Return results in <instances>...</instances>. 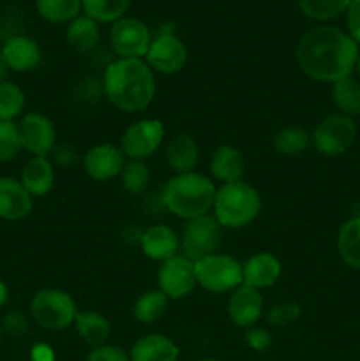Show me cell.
Segmentation results:
<instances>
[{
  "label": "cell",
  "mask_w": 360,
  "mask_h": 361,
  "mask_svg": "<svg viewBox=\"0 0 360 361\" xmlns=\"http://www.w3.org/2000/svg\"><path fill=\"white\" fill-rule=\"evenodd\" d=\"M359 46L341 28L323 25L302 35L296 46V62L311 80L335 83L352 76L359 60Z\"/></svg>",
  "instance_id": "1"
},
{
  "label": "cell",
  "mask_w": 360,
  "mask_h": 361,
  "mask_svg": "<svg viewBox=\"0 0 360 361\" xmlns=\"http://www.w3.org/2000/svg\"><path fill=\"white\" fill-rule=\"evenodd\" d=\"M102 90L115 108L143 111L155 97L154 71L143 59H119L106 67Z\"/></svg>",
  "instance_id": "2"
},
{
  "label": "cell",
  "mask_w": 360,
  "mask_h": 361,
  "mask_svg": "<svg viewBox=\"0 0 360 361\" xmlns=\"http://www.w3.org/2000/svg\"><path fill=\"white\" fill-rule=\"evenodd\" d=\"M215 185L208 176L191 171L175 175L166 182L161 203L169 214L184 221L203 217L214 207Z\"/></svg>",
  "instance_id": "3"
},
{
  "label": "cell",
  "mask_w": 360,
  "mask_h": 361,
  "mask_svg": "<svg viewBox=\"0 0 360 361\" xmlns=\"http://www.w3.org/2000/svg\"><path fill=\"white\" fill-rule=\"evenodd\" d=\"M214 217L222 229H240L249 226L261 210V196L253 185L242 182L222 183L215 190Z\"/></svg>",
  "instance_id": "4"
},
{
  "label": "cell",
  "mask_w": 360,
  "mask_h": 361,
  "mask_svg": "<svg viewBox=\"0 0 360 361\" xmlns=\"http://www.w3.org/2000/svg\"><path fill=\"white\" fill-rule=\"evenodd\" d=\"M30 316L41 328L60 331L74 324L78 316L76 302L62 289H41L30 300Z\"/></svg>",
  "instance_id": "5"
},
{
  "label": "cell",
  "mask_w": 360,
  "mask_h": 361,
  "mask_svg": "<svg viewBox=\"0 0 360 361\" xmlns=\"http://www.w3.org/2000/svg\"><path fill=\"white\" fill-rule=\"evenodd\" d=\"M196 282L207 291L222 295L244 284L242 263L228 254L215 252L194 263Z\"/></svg>",
  "instance_id": "6"
},
{
  "label": "cell",
  "mask_w": 360,
  "mask_h": 361,
  "mask_svg": "<svg viewBox=\"0 0 360 361\" xmlns=\"http://www.w3.org/2000/svg\"><path fill=\"white\" fill-rule=\"evenodd\" d=\"M222 226L219 224L214 215L207 214L203 217L187 221L180 236V250L182 256L193 263L203 257L215 254L221 247Z\"/></svg>",
  "instance_id": "7"
},
{
  "label": "cell",
  "mask_w": 360,
  "mask_h": 361,
  "mask_svg": "<svg viewBox=\"0 0 360 361\" xmlns=\"http://www.w3.org/2000/svg\"><path fill=\"white\" fill-rule=\"evenodd\" d=\"M356 140V123L349 116L335 113L314 127L311 145L327 157H337L348 152Z\"/></svg>",
  "instance_id": "8"
},
{
  "label": "cell",
  "mask_w": 360,
  "mask_h": 361,
  "mask_svg": "<svg viewBox=\"0 0 360 361\" xmlns=\"http://www.w3.org/2000/svg\"><path fill=\"white\" fill-rule=\"evenodd\" d=\"M164 140V126L157 118H143L131 123L122 134L120 150L129 161H145L152 157Z\"/></svg>",
  "instance_id": "9"
},
{
  "label": "cell",
  "mask_w": 360,
  "mask_h": 361,
  "mask_svg": "<svg viewBox=\"0 0 360 361\" xmlns=\"http://www.w3.org/2000/svg\"><path fill=\"white\" fill-rule=\"evenodd\" d=\"M109 41L119 59H145L152 44V35L143 21L124 16L113 23Z\"/></svg>",
  "instance_id": "10"
},
{
  "label": "cell",
  "mask_w": 360,
  "mask_h": 361,
  "mask_svg": "<svg viewBox=\"0 0 360 361\" xmlns=\"http://www.w3.org/2000/svg\"><path fill=\"white\" fill-rule=\"evenodd\" d=\"M194 263L182 254L162 261L157 270L159 291L164 293L169 300H180L191 295L196 286Z\"/></svg>",
  "instance_id": "11"
},
{
  "label": "cell",
  "mask_w": 360,
  "mask_h": 361,
  "mask_svg": "<svg viewBox=\"0 0 360 361\" xmlns=\"http://www.w3.org/2000/svg\"><path fill=\"white\" fill-rule=\"evenodd\" d=\"M21 148L32 157H48L56 145L55 123L42 113H27L18 122Z\"/></svg>",
  "instance_id": "12"
},
{
  "label": "cell",
  "mask_w": 360,
  "mask_h": 361,
  "mask_svg": "<svg viewBox=\"0 0 360 361\" xmlns=\"http://www.w3.org/2000/svg\"><path fill=\"white\" fill-rule=\"evenodd\" d=\"M145 62L152 71L161 74H176L187 62V48L173 34H161L152 39V44L145 55Z\"/></svg>",
  "instance_id": "13"
},
{
  "label": "cell",
  "mask_w": 360,
  "mask_h": 361,
  "mask_svg": "<svg viewBox=\"0 0 360 361\" xmlns=\"http://www.w3.org/2000/svg\"><path fill=\"white\" fill-rule=\"evenodd\" d=\"M124 164H126V155L120 147L112 143L95 145L83 155L85 173L95 182H108L120 176Z\"/></svg>",
  "instance_id": "14"
},
{
  "label": "cell",
  "mask_w": 360,
  "mask_h": 361,
  "mask_svg": "<svg viewBox=\"0 0 360 361\" xmlns=\"http://www.w3.org/2000/svg\"><path fill=\"white\" fill-rule=\"evenodd\" d=\"M263 296L258 289L239 286L228 300L229 321L239 328H253L263 316Z\"/></svg>",
  "instance_id": "15"
},
{
  "label": "cell",
  "mask_w": 360,
  "mask_h": 361,
  "mask_svg": "<svg viewBox=\"0 0 360 361\" xmlns=\"http://www.w3.org/2000/svg\"><path fill=\"white\" fill-rule=\"evenodd\" d=\"M7 69L14 73L34 71L41 62V48L27 35H13L0 48Z\"/></svg>",
  "instance_id": "16"
},
{
  "label": "cell",
  "mask_w": 360,
  "mask_h": 361,
  "mask_svg": "<svg viewBox=\"0 0 360 361\" xmlns=\"http://www.w3.org/2000/svg\"><path fill=\"white\" fill-rule=\"evenodd\" d=\"M32 207H34L32 196L21 185L20 180L0 176V219L21 221L30 215Z\"/></svg>",
  "instance_id": "17"
},
{
  "label": "cell",
  "mask_w": 360,
  "mask_h": 361,
  "mask_svg": "<svg viewBox=\"0 0 360 361\" xmlns=\"http://www.w3.org/2000/svg\"><path fill=\"white\" fill-rule=\"evenodd\" d=\"M281 271L282 264L279 257L272 252H258L242 264L244 284L258 291L272 288L281 277Z\"/></svg>",
  "instance_id": "18"
},
{
  "label": "cell",
  "mask_w": 360,
  "mask_h": 361,
  "mask_svg": "<svg viewBox=\"0 0 360 361\" xmlns=\"http://www.w3.org/2000/svg\"><path fill=\"white\" fill-rule=\"evenodd\" d=\"M140 247L148 259L162 263L179 254L180 238L169 226L154 224L141 231Z\"/></svg>",
  "instance_id": "19"
},
{
  "label": "cell",
  "mask_w": 360,
  "mask_h": 361,
  "mask_svg": "<svg viewBox=\"0 0 360 361\" xmlns=\"http://www.w3.org/2000/svg\"><path fill=\"white\" fill-rule=\"evenodd\" d=\"M179 345L161 334H148L138 338L129 351V361H179Z\"/></svg>",
  "instance_id": "20"
},
{
  "label": "cell",
  "mask_w": 360,
  "mask_h": 361,
  "mask_svg": "<svg viewBox=\"0 0 360 361\" xmlns=\"http://www.w3.org/2000/svg\"><path fill=\"white\" fill-rule=\"evenodd\" d=\"M164 157L172 171H175V175L194 171L198 161H200L196 140L187 133L176 134L166 145Z\"/></svg>",
  "instance_id": "21"
},
{
  "label": "cell",
  "mask_w": 360,
  "mask_h": 361,
  "mask_svg": "<svg viewBox=\"0 0 360 361\" xmlns=\"http://www.w3.org/2000/svg\"><path fill=\"white\" fill-rule=\"evenodd\" d=\"M21 185L32 197L46 196L55 183V168L48 157H30L20 175Z\"/></svg>",
  "instance_id": "22"
},
{
  "label": "cell",
  "mask_w": 360,
  "mask_h": 361,
  "mask_svg": "<svg viewBox=\"0 0 360 361\" xmlns=\"http://www.w3.org/2000/svg\"><path fill=\"white\" fill-rule=\"evenodd\" d=\"M244 168H246V162H244L242 152L233 145H221L215 148L210 157L212 176L221 183L242 180Z\"/></svg>",
  "instance_id": "23"
},
{
  "label": "cell",
  "mask_w": 360,
  "mask_h": 361,
  "mask_svg": "<svg viewBox=\"0 0 360 361\" xmlns=\"http://www.w3.org/2000/svg\"><path fill=\"white\" fill-rule=\"evenodd\" d=\"M74 328H76L81 341L90 348L108 344L109 335H112V323L108 321V317L94 312V310L78 312L76 319H74Z\"/></svg>",
  "instance_id": "24"
},
{
  "label": "cell",
  "mask_w": 360,
  "mask_h": 361,
  "mask_svg": "<svg viewBox=\"0 0 360 361\" xmlns=\"http://www.w3.org/2000/svg\"><path fill=\"white\" fill-rule=\"evenodd\" d=\"M66 39L69 42V46L73 49L80 53H88L99 44V39H101V34H99L97 21L88 18L87 14L83 16L74 18L73 21H69L66 32Z\"/></svg>",
  "instance_id": "25"
},
{
  "label": "cell",
  "mask_w": 360,
  "mask_h": 361,
  "mask_svg": "<svg viewBox=\"0 0 360 361\" xmlns=\"http://www.w3.org/2000/svg\"><path fill=\"white\" fill-rule=\"evenodd\" d=\"M337 252L349 268L360 271V215L348 219L341 226L337 235Z\"/></svg>",
  "instance_id": "26"
},
{
  "label": "cell",
  "mask_w": 360,
  "mask_h": 361,
  "mask_svg": "<svg viewBox=\"0 0 360 361\" xmlns=\"http://www.w3.org/2000/svg\"><path fill=\"white\" fill-rule=\"evenodd\" d=\"M332 102L341 115L355 118L360 115V81L348 76L332 83Z\"/></svg>",
  "instance_id": "27"
},
{
  "label": "cell",
  "mask_w": 360,
  "mask_h": 361,
  "mask_svg": "<svg viewBox=\"0 0 360 361\" xmlns=\"http://www.w3.org/2000/svg\"><path fill=\"white\" fill-rule=\"evenodd\" d=\"M274 150L284 157H299L311 147V134L304 127H282L272 140Z\"/></svg>",
  "instance_id": "28"
},
{
  "label": "cell",
  "mask_w": 360,
  "mask_h": 361,
  "mask_svg": "<svg viewBox=\"0 0 360 361\" xmlns=\"http://www.w3.org/2000/svg\"><path fill=\"white\" fill-rule=\"evenodd\" d=\"M169 298L159 289L143 293L133 305V316L138 323L152 324L161 319L162 314L168 309Z\"/></svg>",
  "instance_id": "29"
},
{
  "label": "cell",
  "mask_w": 360,
  "mask_h": 361,
  "mask_svg": "<svg viewBox=\"0 0 360 361\" xmlns=\"http://www.w3.org/2000/svg\"><path fill=\"white\" fill-rule=\"evenodd\" d=\"M35 9L49 23H67L80 16L81 0H35Z\"/></svg>",
  "instance_id": "30"
},
{
  "label": "cell",
  "mask_w": 360,
  "mask_h": 361,
  "mask_svg": "<svg viewBox=\"0 0 360 361\" xmlns=\"http://www.w3.org/2000/svg\"><path fill=\"white\" fill-rule=\"evenodd\" d=\"M131 6V0H81L85 14L97 23H109L124 18Z\"/></svg>",
  "instance_id": "31"
},
{
  "label": "cell",
  "mask_w": 360,
  "mask_h": 361,
  "mask_svg": "<svg viewBox=\"0 0 360 361\" xmlns=\"http://www.w3.org/2000/svg\"><path fill=\"white\" fill-rule=\"evenodd\" d=\"M120 185L131 196H141L150 185V169L145 161H129L120 171Z\"/></svg>",
  "instance_id": "32"
},
{
  "label": "cell",
  "mask_w": 360,
  "mask_h": 361,
  "mask_svg": "<svg viewBox=\"0 0 360 361\" xmlns=\"http://www.w3.org/2000/svg\"><path fill=\"white\" fill-rule=\"evenodd\" d=\"M300 11L307 18L316 21H327L346 13L352 0H300Z\"/></svg>",
  "instance_id": "33"
},
{
  "label": "cell",
  "mask_w": 360,
  "mask_h": 361,
  "mask_svg": "<svg viewBox=\"0 0 360 361\" xmlns=\"http://www.w3.org/2000/svg\"><path fill=\"white\" fill-rule=\"evenodd\" d=\"M25 92L16 83L4 81L0 83V120L14 122L25 108Z\"/></svg>",
  "instance_id": "34"
},
{
  "label": "cell",
  "mask_w": 360,
  "mask_h": 361,
  "mask_svg": "<svg viewBox=\"0 0 360 361\" xmlns=\"http://www.w3.org/2000/svg\"><path fill=\"white\" fill-rule=\"evenodd\" d=\"M23 150L18 133V123L11 120H0V162L13 161Z\"/></svg>",
  "instance_id": "35"
},
{
  "label": "cell",
  "mask_w": 360,
  "mask_h": 361,
  "mask_svg": "<svg viewBox=\"0 0 360 361\" xmlns=\"http://www.w3.org/2000/svg\"><path fill=\"white\" fill-rule=\"evenodd\" d=\"M300 305L296 302H284L274 305L270 309V312L267 314V319L272 326H288V324L295 323L300 317Z\"/></svg>",
  "instance_id": "36"
},
{
  "label": "cell",
  "mask_w": 360,
  "mask_h": 361,
  "mask_svg": "<svg viewBox=\"0 0 360 361\" xmlns=\"http://www.w3.org/2000/svg\"><path fill=\"white\" fill-rule=\"evenodd\" d=\"M0 326H2L4 334L11 335V337H23L28 331V319L25 314H21L20 310H11L0 321Z\"/></svg>",
  "instance_id": "37"
},
{
  "label": "cell",
  "mask_w": 360,
  "mask_h": 361,
  "mask_svg": "<svg viewBox=\"0 0 360 361\" xmlns=\"http://www.w3.org/2000/svg\"><path fill=\"white\" fill-rule=\"evenodd\" d=\"M85 361H129V353H126L119 345L104 344L92 348Z\"/></svg>",
  "instance_id": "38"
},
{
  "label": "cell",
  "mask_w": 360,
  "mask_h": 361,
  "mask_svg": "<svg viewBox=\"0 0 360 361\" xmlns=\"http://www.w3.org/2000/svg\"><path fill=\"white\" fill-rule=\"evenodd\" d=\"M246 344L247 348L256 353H265L272 348V335L265 328H247L246 331Z\"/></svg>",
  "instance_id": "39"
},
{
  "label": "cell",
  "mask_w": 360,
  "mask_h": 361,
  "mask_svg": "<svg viewBox=\"0 0 360 361\" xmlns=\"http://www.w3.org/2000/svg\"><path fill=\"white\" fill-rule=\"evenodd\" d=\"M52 159L53 164L64 166V168H69V166L76 164L78 161V152L74 150L73 145L69 143H56L52 150Z\"/></svg>",
  "instance_id": "40"
},
{
  "label": "cell",
  "mask_w": 360,
  "mask_h": 361,
  "mask_svg": "<svg viewBox=\"0 0 360 361\" xmlns=\"http://www.w3.org/2000/svg\"><path fill=\"white\" fill-rule=\"evenodd\" d=\"M346 25H348V35L360 48V0H352L349 4L346 11Z\"/></svg>",
  "instance_id": "41"
},
{
  "label": "cell",
  "mask_w": 360,
  "mask_h": 361,
  "mask_svg": "<svg viewBox=\"0 0 360 361\" xmlns=\"http://www.w3.org/2000/svg\"><path fill=\"white\" fill-rule=\"evenodd\" d=\"M30 360L32 361H55V351L49 348L48 344H35L30 349Z\"/></svg>",
  "instance_id": "42"
},
{
  "label": "cell",
  "mask_w": 360,
  "mask_h": 361,
  "mask_svg": "<svg viewBox=\"0 0 360 361\" xmlns=\"http://www.w3.org/2000/svg\"><path fill=\"white\" fill-rule=\"evenodd\" d=\"M7 298H9V289H7L6 282L0 279V307H4L7 303Z\"/></svg>",
  "instance_id": "43"
},
{
  "label": "cell",
  "mask_w": 360,
  "mask_h": 361,
  "mask_svg": "<svg viewBox=\"0 0 360 361\" xmlns=\"http://www.w3.org/2000/svg\"><path fill=\"white\" fill-rule=\"evenodd\" d=\"M7 73H9V69H7L6 62H4L2 51H0V83H4V81H7Z\"/></svg>",
  "instance_id": "44"
},
{
  "label": "cell",
  "mask_w": 360,
  "mask_h": 361,
  "mask_svg": "<svg viewBox=\"0 0 360 361\" xmlns=\"http://www.w3.org/2000/svg\"><path fill=\"white\" fill-rule=\"evenodd\" d=\"M355 73H356V80L360 81V55H359V60H356V66H355Z\"/></svg>",
  "instance_id": "45"
},
{
  "label": "cell",
  "mask_w": 360,
  "mask_h": 361,
  "mask_svg": "<svg viewBox=\"0 0 360 361\" xmlns=\"http://www.w3.org/2000/svg\"><path fill=\"white\" fill-rule=\"evenodd\" d=\"M200 361H221V360H215V358H205V360H200Z\"/></svg>",
  "instance_id": "46"
}]
</instances>
